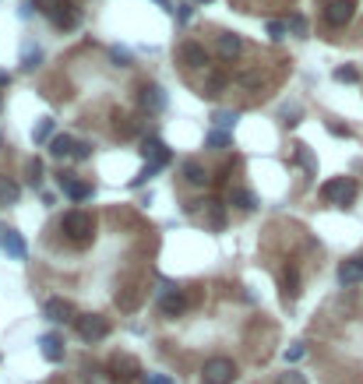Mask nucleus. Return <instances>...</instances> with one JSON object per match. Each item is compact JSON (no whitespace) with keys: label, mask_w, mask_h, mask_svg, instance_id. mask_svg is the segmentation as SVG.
Masks as SVG:
<instances>
[{"label":"nucleus","mask_w":363,"mask_h":384,"mask_svg":"<svg viewBox=\"0 0 363 384\" xmlns=\"http://www.w3.org/2000/svg\"><path fill=\"white\" fill-rule=\"evenodd\" d=\"M60 229H64V236H67L75 247H89L92 236H95V219H92L89 212L75 208V212H67V215H64Z\"/></svg>","instance_id":"nucleus-1"},{"label":"nucleus","mask_w":363,"mask_h":384,"mask_svg":"<svg viewBox=\"0 0 363 384\" xmlns=\"http://www.w3.org/2000/svg\"><path fill=\"white\" fill-rule=\"evenodd\" d=\"M36 7H39L57 28H75V25H78V11H75L71 0H39Z\"/></svg>","instance_id":"nucleus-2"},{"label":"nucleus","mask_w":363,"mask_h":384,"mask_svg":"<svg viewBox=\"0 0 363 384\" xmlns=\"http://www.w3.org/2000/svg\"><path fill=\"white\" fill-rule=\"evenodd\" d=\"M201 381L205 384H233L237 381V363L229 356H212L201 367Z\"/></svg>","instance_id":"nucleus-3"},{"label":"nucleus","mask_w":363,"mask_h":384,"mask_svg":"<svg viewBox=\"0 0 363 384\" xmlns=\"http://www.w3.org/2000/svg\"><path fill=\"white\" fill-rule=\"evenodd\" d=\"M321 197H325L328 204L350 208L353 197H357V180H350V177H335V180H328V184L321 187Z\"/></svg>","instance_id":"nucleus-4"},{"label":"nucleus","mask_w":363,"mask_h":384,"mask_svg":"<svg viewBox=\"0 0 363 384\" xmlns=\"http://www.w3.org/2000/svg\"><path fill=\"white\" fill-rule=\"evenodd\" d=\"M75 324H78V335H82L85 342H102V339L109 335V321H106L102 314H82Z\"/></svg>","instance_id":"nucleus-5"},{"label":"nucleus","mask_w":363,"mask_h":384,"mask_svg":"<svg viewBox=\"0 0 363 384\" xmlns=\"http://www.w3.org/2000/svg\"><path fill=\"white\" fill-rule=\"evenodd\" d=\"M353 11H357V0H328L325 4V21L332 28H342L353 21Z\"/></svg>","instance_id":"nucleus-6"},{"label":"nucleus","mask_w":363,"mask_h":384,"mask_svg":"<svg viewBox=\"0 0 363 384\" xmlns=\"http://www.w3.org/2000/svg\"><path fill=\"white\" fill-rule=\"evenodd\" d=\"M43 317H46V321H53V324L78 321V317H75V307H71L67 300H60V296H53V300H46V303H43Z\"/></svg>","instance_id":"nucleus-7"},{"label":"nucleus","mask_w":363,"mask_h":384,"mask_svg":"<svg viewBox=\"0 0 363 384\" xmlns=\"http://www.w3.org/2000/svg\"><path fill=\"white\" fill-rule=\"evenodd\" d=\"M109 374H113V381L127 384V381H134V378L141 374V367H138V360H134V356H113Z\"/></svg>","instance_id":"nucleus-8"},{"label":"nucleus","mask_w":363,"mask_h":384,"mask_svg":"<svg viewBox=\"0 0 363 384\" xmlns=\"http://www.w3.org/2000/svg\"><path fill=\"white\" fill-rule=\"evenodd\" d=\"M141 155H145V163H159V166H170V148L156 138V134H148L145 141H141Z\"/></svg>","instance_id":"nucleus-9"},{"label":"nucleus","mask_w":363,"mask_h":384,"mask_svg":"<svg viewBox=\"0 0 363 384\" xmlns=\"http://www.w3.org/2000/svg\"><path fill=\"white\" fill-rule=\"evenodd\" d=\"M138 102H141V109H148V113H163V109H166V92H163L159 85H141Z\"/></svg>","instance_id":"nucleus-10"},{"label":"nucleus","mask_w":363,"mask_h":384,"mask_svg":"<svg viewBox=\"0 0 363 384\" xmlns=\"http://www.w3.org/2000/svg\"><path fill=\"white\" fill-rule=\"evenodd\" d=\"M215 50H219V57H222V60H237V57L244 53V39H240V35H233V32H222V35L215 39Z\"/></svg>","instance_id":"nucleus-11"},{"label":"nucleus","mask_w":363,"mask_h":384,"mask_svg":"<svg viewBox=\"0 0 363 384\" xmlns=\"http://www.w3.org/2000/svg\"><path fill=\"white\" fill-rule=\"evenodd\" d=\"M339 282L342 286H360L363 282V258H350L339 265Z\"/></svg>","instance_id":"nucleus-12"},{"label":"nucleus","mask_w":363,"mask_h":384,"mask_svg":"<svg viewBox=\"0 0 363 384\" xmlns=\"http://www.w3.org/2000/svg\"><path fill=\"white\" fill-rule=\"evenodd\" d=\"M180 60L187 64V67H194V71H197V67H205V64H208V50H205L201 43H183V46H180Z\"/></svg>","instance_id":"nucleus-13"},{"label":"nucleus","mask_w":363,"mask_h":384,"mask_svg":"<svg viewBox=\"0 0 363 384\" xmlns=\"http://www.w3.org/2000/svg\"><path fill=\"white\" fill-rule=\"evenodd\" d=\"M7 258H14V261H25V254H28V247H25V236L18 233V229H7V236H4V247H0Z\"/></svg>","instance_id":"nucleus-14"},{"label":"nucleus","mask_w":363,"mask_h":384,"mask_svg":"<svg viewBox=\"0 0 363 384\" xmlns=\"http://www.w3.org/2000/svg\"><path fill=\"white\" fill-rule=\"evenodd\" d=\"M183 180H187L190 187H205L212 177H208V170H205L197 159H187V163H183Z\"/></svg>","instance_id":"nucleus-15"},{"label":"nucleus","mask_w":363,"mask_h":384,"mask_svg":"<svg viewBox=\"0 0 363 384\" xmlns=\"http://www.w3.org/2000/svg\"><path fill=\"white\" fill-rule=\"evenodd\" d=\"M39 349H43V356H46L50 363H60V360H64V339H60V335H43V339H39Z\"/></svg>","instance_id":"nucleus-16"},{"label":"nucleus","mask_w":363,"mask_h":384,"mask_svg":"<svg viewBox=\"0 0 363 384\" xmlns=\"http://www.w3.org/2000/svg\"><path fill=\"white\" fill-rule=\"evenodd\" d=\"M159 310H163V317H180L183 310H187V296L183 292H166L159 300Z\"/></svg>","instance_id":"nucleus-17"},{"label":"nucleus","mask_w":363,"mask_h":384,"mask_svg":"<svg viewBox=\"0 0 363 384\" xmlns=\"http://www.w3.org/2000/svg\"><path fill=\"white\" fill-rule=\"evenodd\" d=\"M75 145H78V141H75L71 134H57V138L50 141V155H53V159H75Z\"/></svg>","instance_id":"nucleus-18"},{"label":"nucleus","mask_w":363,"mask_h":384,"mask_svg":"<svg viewBox=\"0 0 363 384\" xmlns=\"http://www.w3.org/2000/svg\"><path fill=\"white\" fill-rule=\"evenodd\" d=\"M43 64V50L28 39V43H21V71H36Z\"/></svg>","instance_id":"nucleus-19"},{"label":"nucleus","mask_w":363,"mask_h":384,"mask_svg":"<svg viewBox=\"0 0 363 384\" xmlns=\"http://www.w3.org/2000/svg\"><path fill=\"white\" fill-rule=\"evenodd\" d=\"M222 89H226V78H222L219 71H205V82H201V96L215 99V96H222Z\"/></svg>","instance_id":"nucleus-20"},{"label":"nucleus","mask_w":363,"mask_h":384,"mask_svg":"<svg viewBox=\"0 0 363 384\" xmlns=\"http://www.w3.org/2000/svg\"><path fill=\"white\" fill-rule=\"evenodd\" d=\"M18 197H21V187H18L11 177H0V208L18 204Z\"/></svg>","instance_id":"nucleus-21"},{"label":"nucleus","mask_w":363,"mask_h":384,"mask_svg":"<svg viewBox=\"0 0 363 384\" xmlns=\"http://www.w3.org/2000/svg\"><path fill=\"white\" fill-rule=\"evenodd\" d=\"M237 120H240V113H237V109H215V113H212L215 131H226V134H229V127H237Z\"/></svg>","instance_id":"nucleus-22"},{"label":"nucleus","mask_w":363,"mask_h":384,"mask_svg":"<svg viewBox=\"0 0 363 384\" xmlns=\"http://www.w3.org/2000/svg\"><path fill=\"white\" fill-rule=\"evenodd\" d=\"M282 296H286L289 303L300 296V272H296V268H286V275H282Z\"/></svg>","instance_id":"nucleus-23"},{"label":"nucleus","mask_w":363,"mask_h":384,"mask_svg":"<svg viewBox=\"0 0 363 384\" xmlns=\"http://www.w3.org/2000/svg\"><path fill=\"white\" fill-rule=\"evenodd\" d=\"M229 204H237V208L251 212V208H258V197H254L251 191H244V187H233V191H229Z\"/></svg>","instance_id":"nucleus-24"},{"label":"nucleus","mask_w":363,"mask_h":384,"mask_svg":"<svg viewBox=\"0 0 363 384\" xmlns=\"http://www.w3.org/2000/svg\"><path fill=\"white\" fill-rule=\"evenodd\" d=\"M205 145H208V148H215V152H226V148H233V138H229L226 131H215V127H212V131H208V138H205Z\"/></svg>","instance_id":"nucleus-25"},{"label":"nucleus","mask_w":363,"mask_h":384,"mask_svg":"<svg viewBox=\"0 0 363 384\" xmlns=\"http://www.w3.org/2000/svg\"><path fill=\"white\" fill-rule=\"evenodd\" d=\"M64 191H67V197H71V201H89L92 194H95V191H92V184H82V180H71Z\"/></svg>","instance_id":"nucleus-26"},{"label":"nucleus","mask_w":363,"mask_h":384,"mask_svg":"<svg viewBox=\"0 0 363 384\" xmlns=\"http://www.w3.org/2000/svg\"><path fill=\"white\" fill-rule=\"evenodd\" d=\"M237 85H244L247 92H258L261 89V71H240L237 75Z\"/></svg>","instance_id":"nucleus-27"},{"label":"nucleus","mask_w":363,"mask_h":384,"mask_svg":"<svg viewBox=\"0 0 363 384\" xmlns=\"http://www.w3.org/2000/svg\"><path fill=\"white\" fill-rule=\"evenodd\" d=\"M32 138H36V141H53V138H57V134H53V116H43V120L36 124Z\"/></svg>","instance_id":"nucleus-28"},{"label":"nucleus","mask_w":363,"mask_h":384,"mask_svg":"<svg viewBox=\"0 0 363 384\" xmlns=\"http://www.w3.org/2000/svg\"><path fill=\"white\" fill-rule=\"evenodd\" d=\"M300 116H303V109H300L296 102H293V106H282V109H278V120H282L286 127H296V124H300Z\"/></svg>","instance_id":"nucleus-29"},{"label":"nucleus","mask_w":363,"mask_h":384,"mask_svg":"<svg viewBox=\"0 0 363 384\" xmlns=\"http://www.w3.org/2000/svg\"><path fill=\"white\" fill-rule=\"evenodd\" d=\"M205 208H208V219H212V226H215V229H222V226H226V212H222V201H205Z\"/></svg>","instance_id":"nucleus-30"},{"label":"nucleus","mask_w":363,"mask_h":384,"mask_svg":"<svg viewBox=\"0 0 363 384\" xmlns=\"http://www.w3.org/2000/svg\"><path fill=\"white\" fill-rule=\"evenodd\" d=\"M138 300H141L138 289H124V292H117V307H120V310H134Z\"/></svg>","instance_id":"nucleus-31"},{"label":"nucleus","mask_w":363,"mask_h":384,"mask_svg":"<svg viewBox=\"0 0 363 384\" xmlns=\"http://www.w3.org/2000/svg\"><path fill=\"white\" fill-rule=\"evenodd\" d=\"M286 25H289V32H293L296 39H307V18H303V14H289Z\"/></svg>","instance_id":"nucleus-32"},{"label":"nucleus","mask_w":363,"mask_h":384,"mask_svg":"<svg viewBox=\"0 0 363 384\" xmlns=\"http://www.w3.org/2000/svg\"><path fill=\"white\" fill-rule=\"evenodd\" d=\"M109 60H113L117 67H131V64H134L131 50H124V46H113V50H109Z\"/></svg>","instance_id":"nucleus-33"},{"label":"nucleus","mask_w":363,"mask_h":384,"mask_svg":"<svg viewBox=\"0 0 363 384\" xmlns=\"http://www.w3.org/2000/svg\"><path fill=\"white\" fill-rule=\"evenodd\" d=\"M159 170H163L159 163H145V170H141V173H138V177L131 180V187H141V184H148V180H152V177H156Z\"/></svg>","instance_id":"nucleus-34"},{"label":"nucleus","mask_w":363,"mask_h":384,"mask_svg":"<svg viewBox=\"0 0 363 384\" xmlns=\"http://www.w3.org/2000/svg\"><path fill=\"white\" fill-rule=\"evenodd\" d=\"M265 32H269V39L282 43V39H286V32H289V25H286V21H269V25H265Z\"/></svg>","instance_id":"nucleus-35"},{"label":"nucleus","mask_w":363,"mask_h":384,"mask_svg":"<svg viewBox=\"0 0 363 384\" xmlns=\"http://www.w3.org/2000/svg\"><path fill=\"white\" fill-rule=\"evenodd\" d=\"M25 170H28V184H32V187H39V184H43V163H39V159H32Z\"/></svg>","instance_id":"nucleus-36"},{"label":"nucleus","mask_w":363,"mask_h":384,"mask_svg":"<svg viewBox=\"0 0 363 384\" xmlns=\"http://www.w3.org/2000/svg\"><path fill=\"white\" fill-rule=\"evenodd\" d=\"M335 82H360V71L357 67H335Z\"/></svg>","instance_id":"nucleus-37"},{"label":"nucleus","mask_w":363,"mask_h":384,"mask_svg":"<svg viewBox=\"0 0 363 384\" xmlns=\"http://www.w3.org/2000/svg\"><path fill=\"white\" fill-rule=\"evenodd\" d=\"M303 356H307V346H303V342H296V346L286 349V363H300Z\"/></svg>","instance_id":"nucleus-38"},{"label":"nucleus","mask_w":363,"mask_h":384,"mask_svg":"<svg viewBox=\"0 0 363 384\" xmlns=\"http://www.w3.org/2000/svg\"><path fill=\"white\" fill-rule=\"evenodd\" d=\"M296 159L307 166V173H314V155H310V148H307V145H296Z\"/></svg>","instance_id":"nucleus-39"},{"label":"nucleus","mask_w":363,"mask_h":384,"mask_svg":"<svg viewBox=\"0 0 363 384\" xmlns=\"http://www.w3.org/2000/svg\"><path fill=\"white\" fill-rule=\"evenodd\" d=\"M275 384H307V381H303L300 371H286V374H278V381Z\"/></svg>","instance_id":"nucleus-40"},{"label":"nucleus","mask_w":363,"mask_h":384,"mask_svg":"<svg viewBox=\"0 0 363 384\" xmlns=\"http://www.w3.org/2000/svg\"><path fill=\"white\" fill-rule=\"evenodd\" d=\"M89 155H92V141H78V145H75V159H78V163H85Z\"/></svg>","instance_id":"nucleus-41"},{"label":"nucleus","mask_w":363,"mask_h":384,"mask_svg":"<svg viewBox=\"0 0 363 384\" xmlns=\"http://www.w3.org/2000/svg\"><path fill=\"white\" fill-rule=\"evenodd\" d=\"M190 18H194V4H180V7H177V21H180V25H187Z\"/></svg>","instance_id":"nucleus-42"},{"label":"nucleus","mask_w":363,"mask_h":384,"mask_svg":"<svg viewBox=\"0 0 363 384\" xmlns=\"http://www.w3.org/2000/svg\"><path fill=\"white\" fill-rule=\"evenodd\" d=\"M145 381L148 384H173V378H166V374H148Z\"/></svg>","instance_id":"nucleus-43"},{"label":"nucleus","mask_w":363,"mask_h":384,"mask_svg":"<svg viewBox=\"0 0 363 384\" xmlns=\"http://www.w3.org/2000/svg\"><path fill=\"white\" fill-rule=\"evenodd\" d=\"M328 131H332V134H335V138H346V134H350V131H346V127H342V124H328Z\"/></svg>","instance_id":"nucleus-44"},{"label":"nucleus","mask_w":363,"mask_h":384,"mask_svg":"<svg viewBox=\"0 0 363 384\" xmlns=\"http://www.w3.org/2000/svg\"><path fill=\"white\" fill-rule=\"evenodd\" d=\"M7 85H11V75H7V71H0V89H7Z\"/></svg>","instance_id":"nucleus-45"},{"label":"nucleus","mask_w":363,"mask_h":384,"mask_svg":"<svg viewBox=\"0 0 363 384\" xmlns=\"http://www.w3.org/2000/svg\"><path fill=\"white\" fill-rule=\"evenodd\" d=\"M152 4H159L163 11H173V7H170V0H152Z\"/></svg>","instance_id":"nucleus-46"},{"label":"nucleus","mask_w":363,"mask_h":384,"mask_svg":"<svg viewBox=\"0 0 363 384\" xmlns=\"http://www.w3.org/2000/svg\"><path fill=\"white\" fill-rule=\"evenodd\" d=\"M4 236H7V226H0V247H4Z\"/></svg>","instance_id":"nucleus-47"},{"label":"nucleus","mask_w":363,"mask_h":384,"mask_svg":"<svg viewBox=\"0 0 363 384\" xmlns=\"http://www.w3.org/2000/svg\"><path fill=\"white\" fill-rule=\"evenodd\" d=\"M205 4H208V0H205Z\"/></svg>","instance_id":"nucleus-48"},{"label":"nucleus","mask_w":363,"mask_h":384,"mask_svg":"<svg viewBox=\"0 0 363 384\" xmlns=\"http://www.w3.org/2000/svg\"><path fill=\"white\" fill-rule=\"evenodd\" d=\"M0 141H4V138H0Z\"/></svg>","instance_id":"nucleus-49"}]
</instances>
